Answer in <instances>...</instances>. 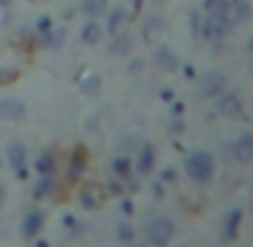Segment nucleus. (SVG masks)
Returning a JSON list of instances; mask_svg holds the SVG:
<instances>
[{
	"label": "nucleus",
	"mask_w": 253,
	"mask_h": 247,
	"mask_svg": "<svg viewBox=\"0 0 253 247\" xmlns=\"http://www.w3.org/2000/svg\"><path fill=\"white\" fill-rule=\"evenodd\" d=\"M186 177L199 186L211 183V177H215V157L209 151H189L186 154Z\"/></svg>",
	"instance_id": "f257e3e1"
},
{
	"label": "nucleus",
	"mask_w": 253,
	"mask_h": 247,
	"mask_svg": "<svg viewBox=\"0 0 253 247\" xmlns=\"http://www.w3.org/2000/svg\"><path fill=\"white\" fill-rule=\"evenodd\" d=\"M173 231H176L173 218H167V215H154V218L148 222V241L154 244V247H164V244L173 241Z\"/></svg>",
	"instance_id": "f03ea898"
},
{
	"label": "nucleus",
	"mask_w": 253,
	"mask_h": 247,
	"mask_svg": "<svg viewBox=\"0 0 253 247\" xmlns=\"http://www.w3.org/2000/svg\"><path fill=\"white\" fill-rule=\"evenodd\" d=\"M215 103H218V116H224V119H244V103H241L237 93L221 90L215 97Z\"/></svg>",
	"instance_id": "7ed1b4c3"
},
{
	"label": "nucleus",
	"mask_w": 253,
	"mask_h": 247,
	"mask_svg": "<svg viewBox=\"0 0 253 247\" xmlns=\"http://www.w3.org/2000/svg\"><path fill=\"white\" fill-rule=\"evenodd\" d=\"M36 39H39V45H45V49H48V45H58L64 39V32L61 29H55V23H51V16H39L36 19Z\"/></svg>",
	"instance_id": "20e7f679"
},
{
	"label": "nucleus",
	"mask_w": 253,
	"mask_h": 247,
	"mask_svg": "<svg viewBox=\"0 0 253 247\" xmlns=\"http://www.w3.org/2000/svg\"><path fill=\"white\" fill-rule=\"evenodd\" d=\"M228 151H231V157H234V161H241V164L253 161V132H241L237 138H231V142H228Z\"/></svg>",
	"instance_id": "39448f33"
},
{
	"label": "nucleus",
	"mask_w": 253,
	"mask_h": 247,
	"mask_svg": "<svg viewBox=\"0 0 253 247\" xmlns=\"http://www.w3.org/2000/svg\"><path fill=\"white\" fill-rule=\"evenodd\" d=\"M42 225H45V212H42V209H29V212L23 215V225H19V235H23V238H29V241H32V238H39V235H42Z\"/></svg>",
	"instance_id": "423d86ee"
},
{
	"label": "nucleus",
	"mask_w": 253,
	"mask_h": 247,
	"mask_svg": "<svg viewBox=\"0 0 253 247\" xmlns=\"http://www.w3.org/2000/svg\"><path fill=\"white\" fill-rule=\"evenodd\" d=\"M84 170H86V151L77 145V148L71 151V161H68V170H64V180H68V183H77V180L84 177Z\"/></svg>",
	"instance_id": "0eeeda50"
},
{
	"label": "nucleus",
	"mask_w": 253,
	"mask_h": 247,
	"mask_svg": "<svg viewBox=\"0 0 253 247\" xmlns=\"http://www.w3.org/2000/svg\"><path fill=\"white\" fill-rule=\"evenodd\" d=\"M221 90H224V74H221V71H209L205 77H199V93H202V97L215 99Z\"/></svg>",
	"instance_id": "6e6552de"
},
{
	"label": "nucleus",
	"mask_w": 253,
	"mask_h": 247,
	"mask_svg": "<svg viewBox=\"0 0 253 247\" xmlns=\"http://www.w3.org/2000/svg\"><path fill=\"white\" fill-rule=\"evenodd\" d=\"M6 161H10V167L16 170V177H26V173H29V167H26V145L13 142L10 148H6Z\"/></svg>",
	"instance_id": "1a4fd4ad"
},
{
	"label": "nucleus",
	"mask_w": 253,
	"mask_h": 247,
	"mask_svg": "<svg viewBox=\"0 0 253 247\" xmlns=\"http://www.w3.org/2000/svg\"><path fill=\"white\" fill-rule=\"evenodd\" d=\"M125 19H128V10H125V6H109V10H106V26L103 29L109 32V36H116V32H122Z\"/></svg>",
	"instance_id": "9d476101"
},
{
	"label": "nucleus",
	"mask_w": 253,
	"mask_h": 247,
	"mask_svg": "<svg viewBox=\"0 0 253 247\" xmlns=\"http://www.w3.org/2000/svg\"><path fill=\"white\" fill-rule=\"evenodd\" d=\"M154 164H157L154 145H141V148H138V157H135V170L138 173H151V170H154Z\"/></svg>",
	"instance_id": "9b49d317"
},
{
	"label": "nucleus",
	"mask_w": 253,
	"mask_h": 247,
	"mask_svg": "<svg viewBox=\"0 0 253 247\" xmlns=\"http://www.w3.org/2000/svg\"><path fill=\"white\" fill-rule=\"evenodd\" d=\"M154 64L164 71V74H176V71H179V58L173 55L170 49H157L154 51Z\"/></svg>",
	"instance_id": "f8f14e48"
},
{
	"label": "nucleus",
	"mask_w": 253,
	"mask_h": 247,
	"mask_svg": "<svg viewBox=\"0 0 253 247\" xmlns=\"http://www.w3.org/2000/svg\"><path fill=\"white\" fill-rule=\"evenodd\" d=\"M0 119L19 122V119H26V106L19 103V99H3V103H0Z\"/></svg>",
	"instance_id": "ddd939ff"
},
{
	"label": "nucleus",
	"mask_w": 253,
	"mask_h": 247,
	"mask_svg": "<svg viewBox=\"0 0 253 247\" xmlns=\"http://www.w3.org/2000/svg\"><path fill=\"white\" fill-rule=\"evenodd\" d=\"M103 23H99V19H86V26L81 29V42L84 45H96L99 39H103Z\"/></svg>",
	"instance_id": "4468645a"
},
{
	"label": "nucleus",
	"mask_w": 253,
	"mask_h": 247,
	"mask_svg": "<svg viewBox=\"0 0 253 247\" xmlns=\"http://www.w3.org/2000/svg\"><path fill=\"white\" fill-rule=\"evenodd\" d=\"M58 193V177L55 173H39V183H36V196H55Z\"/></svg>",
	"instance_id": "2eb2a0df"
},
{
	"label": "nucleus",
	"mask_w": 253,
	"mask_h": 247,
	"mask_svg": "<svg viewBox=\"0 0 253 247\" xmlns=\"http://www.w3.org/2000/svg\"><path fill=\"white\" fill-rule=\"evenodd\" d=\"M99 199H103V193H99L93 183H84L81 186V205H84V209H96Z\"/></svg>",
	"instance_id": "dca6fc26"
},
{
	"label": "nucleus",
	"mask_w": 253,
	"mask_h": 247,
	"mask_svg": "<svg viewBox=\"0 0 253 247\" xmlns=\"http://www.w3.org/2000/svg\"><path fill=\"white\" fill-rule=\"evenodd\" d=\"M241 218H244L241 209H231L228 212V218H224V238H228V241H234V238H237V231H241Z\"/></svg>",
	"instance_id": "f3484780"
},
{
	"label": "nucleus",
	"mask_w": 253,
	"mask_h": 247,
	"mask_svg": "<svg viewBox=\"0 0 253 247\" xmlns=\"http://www.w3.org/2000/svg\"><path fill=\"white\" fill-rule=\"evenodd\" d=\"M81 10H84L90 19H103V16H106V10H109V0H84Z\"/></svg>",
	"instance_id": "a211bd4d"
},
{
	"label": "nucleus",
	"mask_w": 253,
	"mask_h": 247,
	"mask_svg": "<svg viewBox=\"0 0 253 247\" xmlns=\"http://www.w3.org/2000/svg\"><path fill=\"white\" fill-rule=\"evenodd\" d=\"M228 16H231V26H237V23H244V19H250V3H244V0H231Z\"/></svg>",
	"instance_id": "6ab92c4d"
},
{
	"label": "nucleus",
	"mask_w": 253,
	"mask_h": 247,
	"mask_svg": "<svg viewBox=\"0 0 253 247\" xmlns=\"http://www.w3.org/2000/svg\"><path fill=\"white\" fill-rule=\"evenodd\" d=\"M109 51H112L116 58L128 55V51H131V39L125 36V32H116V36H112V42H109Z\"/></svg>",
	"instance_id": "aec40b11"
},
{
	"label": "nucleus",
	"mask_w": 253,
	"mask_h": 247,
	"mask_svg": "<svg viewBox=\"0 0 253 247\" xmlns=\"http://www.w3.org/2000/svg\"><path fill=\"white\" fill-rule=\"evenodd\" d=\"M55 167H58L55 151H42V154L36 157V170H39V173H55Z\"/></svg>",
	"instance_id": "412c9836"
},
{
	"label": "nucleus",
	"mask_w": 253,
	"mask_h": 247,
	"mask_svg": "<svg viewBox=\"0 0 253 247\" xmlns=\"http://www.w3.org/2000/svg\"><path fill=\"white\" fill-rule=\"evenodd\" d=\"M112 173H116V177H122V180H128V173H131V161L125 154H119L116 161H112Z\"/></svg>",
	"instance_id": "4be33fe9"
},
{
	"label": "nucleus",
	"mask_w": 253,
	"mask_h": 247,
	"mask_svg": "<svg viewBox=\"0 0 253 247\" xmlns=\"http://www.w3.org/2000/svg\"><path fill=\"white\" fill-rule=\"evenodd\" d=\"M116 235H119V241H125V244H131V238H135V228H131L128 222H122L116 228Z\"/></svg>",
	"instance_id": "5701e85b"
},
{
	"label": "nucleus",
	"mask_w": 253,
	"mask_h": 247,
	"mask_svg": "<svg viewBox=\"0 0 253 247\" xmlns=\"http://www.w3.org/2000/svg\"><path fill=\"white\" fill-rule=\"evenodd\" d=\"M10 81H16V68H3L0 64V84H10Z\"/></svg>",
	"instance_id": "b1692460"
},
{
	"label": "nucleus",
	"mask_w": 253,
	"mask_h": 247,
	"mask_svg": "<svg viewBox=\"0 0 253 247\" xmlns=\"http://www.w3.org/2000/svg\"><path fill=\"white\" fill-rule=\"evenodd\" d=\"M161 183H164V186H167V183H176V170H173V167L161 170Z\"/></svg>",
	"instance_id": "393cba45"
},
{
	"label": "nucleus",
	"mask_w": 253,
	"mask_h": 247,
	"mask_svg": "<svg viewBox=\"0 0 253 247\" xmlns=\"http://www.w3.org/2000/svg\"><path fill=\"white\" fill-rule=\"evenodd\" d=\"M64 228H68V231H81V225H77V218L64 215Z\"/></svg>",
	"instance_id": "a878e982"
},
{
	"label": "nucleus",
	"mask_w": 253,
	"mask_h": 247,
	"mask_svg": "<svg viewBox=\"0 0 253 247\" xmlns=\"http://www.w3.org/2000/svg\"><path fill=\"white\" fill-rule=\"evenodd\" d=\"M170 132H176V135H179V132H183V119H170Z\"/></svg>",
	"instance_id": "bb28decb"
},
{
	"label": "nucleus",
	"mask_w": 253,
	"mask_h": 247,
	"mask_svg": "<svg viewBox=\"0 0 253 247\" xmlns=\"http://www.w3.org/2000/svg\"><path fill=\"white\" fill-rule=\"evenodd\" d=\"M131 10H135V13L141 10V0H131Z\"/></svg>",
	"instance_id": "cd10ccee"
},
{
	"label": "nucleus",
	"mask_w": 253,
	"mask_h": 247,
	"mask_svg": "<svg viewBox=\"0 0 253 247\" xmlns=\"http://www.w3.org/2000/svg\"><path fill=\"white\" fill-rule=\"evenodd\" d=\"M3 199H6V190H3V183H0V205H3Z\"/></svg>",
	"instance_id": "c85d7f7f"
},
{
	"label": "nucleus",
	"mask_w": 253,
	"mask_h": 247,
	"mask_svg": "<svg viewBox=\"0 0 253 247\" xmlns=\"http://www.w3.org/2000/svg\"><path fill=\"white\" fill-rule=\"evenodd\" d=\"M247 51H250V55H253V39H250V42H247Z\"/></svg>",
	"instance_id": "c756f323"
},
{
	"label": "nucleus",
	"mask_w": 253,
	"mask_h": 247,
	"mask_svg": "<svg viewBox=\"0 0 253 247\" xmlns=\"http://www.w3.org/2000/svg\"><path fill=\"white\" fill-rule=\"evenodd\" d=\"M0 6H10V0H0Z\"/></svg>",
	"instance_id": "7c9ffc66"
},
{
	"label": "nucleus",
	"mask_w": 253,
	"mask_h": 247,
	"mask_svg": "<svg viewBox=\"0 0 253 247\" xmlns=\"http://www.w3.org/2000/svg\"><path fill=\"white\" fill-rule=\"evenodd\" d=\"M250 212H253V209H250Z\"/></svg>",
	"instance_id": "2f4dec72"
}]
</instances>
